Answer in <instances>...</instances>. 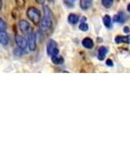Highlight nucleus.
Segmentation results:
<instances>
[{
    "instance_id": "dca6fc26",
    "label": "nucleus",
    "mask_w": 130,
    "mask_h": 146,
    "mask_svg": "<svg viewBox=\"0 0 130 146\" xmlns=\"http://www.w3.org/2000/svg\"><path fill=\"white\" fill-rule=\"evenodd\" d=\"M102 4H103L104 7H106V8H109V7L112 6L113 0H102Z\"/></svg>"
},
{
    "instance_id": "f03ea898",
    "label": "nucleus",
    "mask_w": 130,
    "mask_h": 146,
    "mask_svg": "<svg viewBox=\"0 0 130 146\" xmlns=\"http://www.w3.org/2000/svg\"><path fill=\"white\" fill-rule=\"evenodd\" d=\"M27 17L35 25H38L41 22V14H40V11L37 8H34V7H31V8H29L27 10Z\"/></svg>"
},
{
    "instance_id": "2eb2a0df",
    "label": "nucleus",
    "mask_w": 130,
    "mask_h": 146,
    "mask_svg": "<svg viewBox=\"0 0 130 146\" xmlns=\"http://www.w3.org/2000/svg\"><path fill=\"white\" fill-rule=\"evenodd\" d=\"M51 60H53V62L55 63V64H60V63L63 62V58L58 56H53V58H51Z\"/></svg>"
},
{
    "instance_id": "423d86ee",
    "label": "nucleus",
    "mask_w": 130,
    "mask_h": 146,
    "mask_svg": "<svg viewBox=\"0 0 130 146\" xmlns=\"http://www.w3.org/2000/svg\"><path fill=\"white\" fill-rule=\"evenodd\" d=\"M18 27H20V31H22V33H28V32H29V30H30L29 23H28L26 21H24V20L20 21V23H18Z\"/></svg>"
},
{
    "instance_id": "f8f14e48",
    "label": "nucleus",
    "mask_w": 130,
    "mask_h": 146,
    "mask_svg": "<svg viewBox=\"0 0 130 146\" xmlns=\"http://www.w3.org/2000/svg\"><path fill=\"white\" fill-rule=\"evenodd\" d=\"M80 4H81L82 9H84V10H87V9L91 6V0H81Z\"/></svg>"
},
{
    "instance_id": "9b49d317",
    "label": "nucleus",
    "mask_w": 130,
    "mask_h": 146,
    "mask_svg": "<svg viewBox=\"0 0 130 146\" xmlns=\"http://www.w3.org/2000/svg\"><path fill=\"white\" fill-rule=\"evenodd\" d=\"M68 22H69L71 25H75L79 22V17L76 15V14H70L69 17H68Z\"/></svg>"
},
{
    "instance_id": "aec40b11",
    "label": "nucleus",
    "mask_w": 130,
    "mask_h": 146,
    "mask_svg": "<svg viewBox=\"0 0 130 146\" xmlns=\"http://www.w3.org/2000/svg\"><path fill=\"white\" fill-rule=\"evenodd\" d=\"M22 51L23 50H22L20 48H18V49H16V50H15V54H16V56H22Z\"/></svg>"
},
{
    "instance_id": "6e6552de",
    "label": "nucleus",
    "mask_w": 130,
    "mask_h": 146,
    "mask_svg": "<svg viewBox=\"0 0 130 146\" xmlns=\"http://www.w3.org/2000/svg\"><path fill=\"white\" fill-rule=\"evenodd\" d=\"M115 43H130V35H126V36H117L115 37Z\"/></svg>"
},
{
    "instance_id": "9d476101",
    "label": "nucleus",
    "mask_w": 130,
    "mask_h": 146,
    "mask_svg": "<svg viewBox=\"0 0 130 146\" xmlns=\"http://www.w3.org/2000/svg\"><path fill=\"white\" fill-rule=\"evenodd\" d=\"M107 52H108V50H107L106 47H101L98 51V58L99 60H103L104 58H105V56H106V54H107Z\"/></svg>"
},
{
    "instance_id": "ddd939ff",
    "label": "nucleus",
    "mask_w": 130,
    "mask_h": 146,
    "mask_svg": "<svg viewBox=\"0 0 130 146\" xmlns=\"http://www.w3.org/2000/svg\"><path fill=\"white\" fill-rule=\"evenodd\" d=\"M114 20L117 23H124L125 21H126V16H125L123 13H119V15L115 16Z\"/></svg>"
},
{
    "instance_id": "20e7f679",
    "label": "nucleus",
    "mask_w": 130,
    "mask_h": 146,
    "mask_svg": "<svg viewBox=\"0 0 130 146\" xmlns=\"http://www.w3.org/2000/svg\"><path fill=\"white\" fill-rule=\"evenodd\" d=\"M27 44H28L29 51L33 52L36 50V34L34 32H31V33H29V35H28Z\"/></svg>"
},
{
    "instance_id": "1a4fd4ad",
    "label": "nucleus",
    "mask_w": 130,
    "mask_h": 146,
    "mask_svg": "<svg viewBox=\"0 0 130 146\" xmlns=\"http://www.w3.org/2000/svg\"><path fill=\"white\" fill-rule=\"evenodd\" d=\"M82 46L86 49H91L93 47V41L90 39V38H84L82 40Z\"/></svg>"
},
{
    "instance_id": "6ab92c4d",
    "label": "nucleus",
    "mask_w": 130,
    "mask_h": 146,
    "mask_svg": "<svg viewBox=\"0 0 130 146\" xmlns=\"http://www.w3.org/2000/svg\"><path fill=\"white\" fill-rule=\"evenodd\" d=\"M6 28H7V25H6V23L4 22L2 19H0V29H2V30H6Z\"/></svg>"
},
{
    "instance_id": "39448f33",
    "label": "nucleus",
    "mask_w": 130,
    "mask_h": 146,
    "mask_svg": "<svg viewBox=\"0 0 130 146\" xmlns=\"http://www.w3.org/2000/svg\"><path fill=\"white\" fill-rule=\"evenodd\" d=\"M15 40H16V43L18 45V48H20L22 50L25 51L26 50V47H28V44H27V40L22 36H18L16 35L15 37Z\"/></svg>"
},
{
    "instance_id": "4be33fe9",
    "label": "nucleus",
    "mask_w": 130,
    "mask_h": 146,
    "mask_svg": "<svg viewBox=\"0 0 130 146\" xmlns=\"http://www.w3.org/2000/svg\"><path fill=\"white\" fill-rule=\"evenodd\" d=\"M124 32H126V33H127V32H129L130 31V29H129V27H124Z\"/></svg>"
},
{
    "instance_id": "412c9836",
    "label": "nucleus",
    "mask_w": 130,
    "mask_h": 146,
    "mask_svg": "<svg viewBox=\"0 0 130 146\" xmlns=\"http://www.w3.org/2000/svg\"><path fill=\"white\" fill-rule=\"evenodd\" d=\"M106 63L109 65V66H113V62L111 60H107V62H106Z\"/></svg>"
},
{
    "instance_id": "7ed1b4c3",
    "label": "nucleus",
    "mask_w": 130,
    "mask_h": 146,
    "mask_svg": "<svg viewBox=\"0 0 130 146\" xmlns=\"http://www.w3.org/2000/svg\"><path fill=\"white\" fill-rule=\"evenodd\" d=\"M47 53H48V55L51 56L58 55L59 50H58V46L55 41L49 40L48 42V44H47Z\"/></svg>"
},
{
    "instance_id": "0eeeda50",
    "label": "nucleus",
    "mask_w": 130,
    "mask_h": 146,
    "mask_svg": "<svg viewBox=\"0 0 130 146\" xmlns=\"http://www.w3.org/2000/svg\"><path fill=\"white\" fill-rule=\"evenodd\" d=\"M0 43H1L2 45H4V46L8 45L9 36H8V34H7L6 30L0 29Z\"/></svg>"
},
{
    "instance_id": "5701e85b",
    "label": "nucleus",
    "mask_w": 130,
    "mask_h": 146,
    "mask_svg": "<svg viewBox=\"0 0 130 146\" xmlns=\"http://www.w3.org/2000/svg\"><path fill=\"white\" fill-rule=\"evenodd\" d=\"M127 10H128V12H130V4L128 6H127Z\"/></svg>"
},
{
    "instance_id": "f3484780",
    "label": "nucleus",
    "mask_w": 130,
    "mask_h": 146,
    "mask_svg": "<svg viewBox=\"0 0 130 146\" xmlns=\"http://www.w3.org/2000/svg\"><path fill=\"white\" fill-rule=\"evenodd\" d=\"M84 22L81 23V25H80L79 28H80L81 30H82V31H86V30L88 29V25H87L86 23H84Z\"/></svg>"
},
{
    "instance_id": "a211bd4d",
    "label": "nucleus",
    "mask_w": 130,
    "mask_h": 146,
    "mask_svg": "<svg viewBox=\"0 0 130 146\" xmlns=\"http://www.w3.org/2000/svg\"><path fill=\"white\" fill-rule=\"evenodd\" d=\"M16 4L18 7H20V8H22V7L24 6L25 4V0H16Z\"/></svg>"
},
{
    "instance_id": "f257e3e1",
    "label": "nucleus",
    "mask_w": 130,
    "mask_h": 146,
    "mask_svg": "<svg viewBox=\"0 0 130 146\" xmlns=\"http://www.w3.org/2000/svg\"><path fill=\"white\" fill-rule=\"evenodd\" d=\"M51 23H53V16H51V10H49L48 7H45V15L41 22L40 27H41L42 30L46 31V30L49 29V27H51Z\"/></svg>"
},
{
    "instance_id": "b1692460",
    "label": "nucleus",
    "mask_w": 130,
    "mask_h": 146,
    "mask_svg": "<svg viewBox=\"0 0 130 146\" xmlns=\"http://www.w3.org/2000/svg\"><path fill=\"white\" fill-rule=\"evenodd\" d=\"M2 7V0H0V9H1Z\"/></svg>"
},
{
    "instance_id": "4468645a",
    "label": "nucleus",
    "mask_w": 130,
    "mask_h": 146,
    "mask_svg": "<svg viewBox=\"0 0 130 146\" xmlns=\"http://www.w3.org/2000/svg\"><path fill=\"white\" fill-rule=\"evenodd\" d=\"M103 23H104V25H105L106 27L110 28L111 27H112V19H111L110 16L106 15L105 17L103 18Z\"/></svg>"
}]
</instances>
